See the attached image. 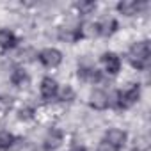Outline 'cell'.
Segmentation results:
<instances>
[{
	"instance_id": "6da1fadb",
	"label": "cell",
	"mask_w": 151,
	"mask_h": 151,
	"mask_svg": "<svg viewBox=\"0 0 151 151\" xmlns=\"http://www.w3.org/2000/svg\"><path fill=\"white\" fill-rule=\"evenodd\" d=\"M149 55H151V48H149V41H139L135 43L130 52H128V60L135 69H144L149 64Z\"/></svg>"
},
{
	"instance_id": "7a4b0ae2",
	"label": "cell",
	"mask_w": 151,
	"mask_h": 151,
	"mask_svg": "<svg viewBox=\"0 0 151 151\" xmlns=\"http://www.w3.org/2000/svg\"><path fill=\"white\" fill-rule=\"evenodd\" d=\"M139 98H140V87H139V84H133L130 89L116 93V100H112L109 105L114 103L117 109H130L132 105H135L139 101Z\"/></svg>"
},
{
	"instance_id": "3957f363",
	"label": "cell",
	"mask_w": 151,
	"mask_h": 151,
	"mask_svg": "<svg viewBox=\"0 0 151 151\" xmlns=\"http://www.w3.org/2000/svg\"><path fill=\"white\" fill-rule=\"evenodd\" d=\"M39 62L46 68H55L62 62V53L57 48H45L39 52Z\"/></svg>"
},
{
	"instance_id": "277c9868",
	"label": "cell",
	"mask_w": 151,
	"mask_h": 151,
	"mask_svg": "<svg viewBox=\"0 0 151 151\" xmlns=\"http://www.w3.org/2000/svg\"><path fill=\"white\" fill-rule=\"evenodd\" d=\"M39 91H41L43 100L50 101V100H53V98L57 96V93H59V86H57V82H55L52 77H45V78L41 80V87H39Z\"/></svg>"
},
{
	"instance_id": "5b68a950",
	"label": "cell",
	"mask_w": 151,
	"mask_h": 151,
	"mask_svg": "<svg viewBox=\"0 0 151 151\" xmlns=\"http://www.w3.org/2000/svg\"><path fill=\"white\" fill-rule=\"evenodd\" d=\"M101 62H103V68L109 75H116L121 68V59L114 53V52H107L101 55Z\"/></svg>"
},
{
	"instance_id": "8992f818",
	"label": "cell",
	"mask_w": 151,
	"mask_h": 151,
	"mask_svg": "<svg viewBox=\"0 0 151 151\" xmlns=\"http://www.w3.org/2000/svg\"><path fill=\"white\" fill-rule=\"evenodd\" d=\"M126 139H128L126 132H123V130H119V128H110V130L105 133V140L110 142V144H112L114 147H117V149H121V147L126 144Z\"/></svg>"
},
{
	"instance_id": "52a82bcc",
	"label": "cell",
	"mask_w": 151,
	"mask_h": 151,
	"mask_svg": "<svg viewBox=\"0 0 151 151\" xmlns=\"http://www.w3.org/2000/svg\"><path fill=\"white\" fill-rule=\"evenodd\" d=\"M60 142H62V132L57 128H52L43 140V147H45V151H53L60 146Z\"/></svg>"
},
{
	"instance_id": "ba28073f",
	"label": "cell",
	"mask_w": 151,
	"mask_h": 151,
	"mask_svg": "<svg viewBox=\"0 0 151 151\" xmlns=\"http://www.w3.org/2000/svg\"><path fill=\"white\" fill-rule=\"evenodd\" d=\"M89 105L94 109V110H103L109 107V94L101 89H96L91 93V100H89Z\"/></svg>"
},
{
	"instance_id": "9c48e42d",
	"label": "cell",
	"mask_w": 151,
	"mask_h": 151,
	"mask_svg": "<svg viewBox=\"0 0 151 151\" xmlns=\"http://www.w3.org/2000/svg\"><path fill=\"white\" fill-rule=\"evenodd\" d=\"M16 43H18V37L14 36L13 30H9V29L0 30V48L2 50H11L16 46Z\"/></svg>"
},
{
	"instance_id": "30bf717a",
	"label": "cell",
	"mask_w": 151,
	"mask_h": 151,
	"mask_svg": "<svg viewBox=\"0 0 151 151\" xmlns=\"http://www.w3.org/2000/svg\"><path fill=\"white\" fill-rule=\"evenodd\" d=\"M78 77H80L82 80H87V82H100V80H101V73H100V69H96V68L80 66V68H78Z\"/></svg>"
},
{
	"instance_id": "8fae6325",
	"label": "cell",
	"mask_w": 151,
	"mask_h": 151,
	"mask_svg": "<svg viewBox=\"0 0 151 151\" xmlns=\"http://www.w3.org/2000/svg\"><path fill=\"white\" fill-rule=\"evenodd\" d=\"M139 9H140V2H137V0H121V2L117 4V11L126 14V16L135 14Z\"/></svg>"
},
{
	"instance_id": "7c38bea8",
	"label": "cell",
	"mask_w": 151,
	"mask_h": 151,
	"mask_svg": "<svg viewBox=\"0 0 151 151\" xmlns=\"http://www.w3.org/2000/svg\"><path fill=\"white\" fill-rule=\"evenodd\" d=\"M11 82H13V86H16V87L27 86V84H29V75H27V71L22 69V68L14 69V71L11 73Z\"/></svg>"
},
{
	"instance_id": "4fadbf2b",
	"label": "cell",
	"mask_w": 151,
	"mask_h": 151,
	"mask_svg": "<svg viewBox=\"0 0 151 151\" xmlns=\"http://www.w3.org/2000/svg\"><path fill=\"white\" fill-rule=\"evenodd\" d=\"M14 146V137L9 132L0 130V151H9Z\"/></svg>"
},
{
	"instance_id": "5bb4252c",
	"label": "cell",
	"mask_w": 151,
	"mask_h": 151,
	"mask_svg": "<svg viewBox=\"0 0 151 151\" xmlns=\"http://www.w3.org/2000/svg\"><path fill=\"white\" fill-rule=\"evenodd\" d=\"M116 29H117V22L112 20V18L109 22H105V23H100V32L105 34V36H110L112 32H116Z\"/></svg>"
},
{
	"instance_id": "9a60e30c",
	"label": "cell",
	"mask_w": 151,
	"mask_h": 151,
	"mask_svg": "<svg viewBox=\"0 0 151 151\" xmlns=\"http://www.w3.org/2000/svg\"><path fill=\"white\" fill-rule=\"evenodd\" d=\"M77 9H78L82 14H91V13L96 9V4H94V2H87V0H84V2H77Z\"/></svg>"
},
{
	"instance_id": "2e32d148",
	"label": "cell",
	"mask_w": 151,
	"mask_h": 151,
	"mask_svg": "<svg viewBox=\"0 0 151 151\" xmlns=\"http://www.w3.org/2000/svg\"><path fill=\"white\" fill-rule=\"evenodd\" d=\"M18 117H20L22 121H30V119L34 117V110H32L30 107H25V109H20V112H18Z\"/></svg>"
},
{
	"instance_id": "e0dca14e",
	"label": "cell",
	"mask_w": 151,
	"mask_h": 151,
	"mask_svg": "<svg viewBox=\"0 0 151 151\" xmlns=\"http://www.w3.org/2000/svg\"><path fill=\"white\" fill-rule=\"evenodd\" d=\"M60 98H62V101H71V100H75V91L69 86H66L60 93Z\"/></svg>"
},
{
	"instance_id": "ac0fdd59",
	"label": "cell",
	"mask_w": 151,
	"mask_h": 151,
	"mask_svg": "<svg viewBox=\"0 0 151 151\" xmlns=\"http://www.w3.org/2000/svg\"><path fill=\"white\" fill-rule=\"evenodd\" d=\"M98 151H119V149H117V147H114L110 142H107V140L103 139V140L98 144Z\"/></svg>"
},
{
	"instance_id": "d6986e66",
	"label": "cell",
	"mask_w": 151,
	"mask_h": 151,
	"mask_svg": "<svg viewBox=\"0 0 151 151\" xmlns=\"http://www.w3.org/2000/svg\"><path fill=\"white\" fill-rule=\"evenodd\" d=\"M69 151H87V149H86L84 146H73V147H71Z\"/></svg>"
},
{
	"instance_id": "ffe728a7",
	"label": "cell",
	"mask_w": 151,
	"mask_h": 151,
	"mask_svg": "<svg viewBox=\"0 0 151 151\" xmlns=\"http://www.w3.org/2000/svg\"><path fill=\"white\" fill-rule=\"evenodd\" d=\"M132 151H142V149H140V147H133Z\"/></svg>"
}]
</instances>
